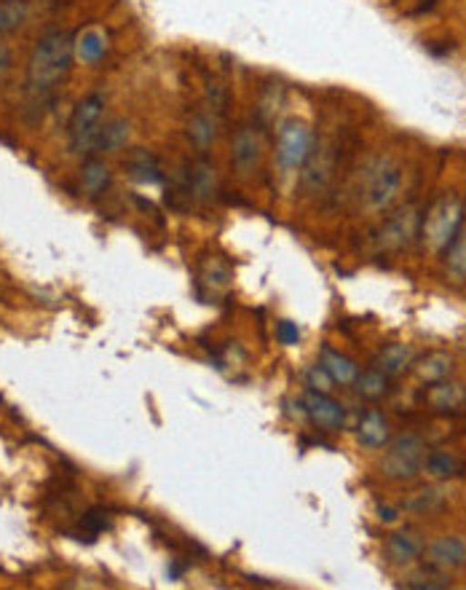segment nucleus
<instances>
[{"label":"nucleus","mask_w":466,"mask_h":590,"mask_svg":"<svg viewBox=\"0 0 466 590\" xmlns=\"http://www.w3.org/2000/svg\"><path fill=\"white\" fill-rule=\"evenodd\" d=\"M402 167L391 158H378L373 167H368L362 201L368 212H389L402 191Z\"/></svg>","instance_id":"4"},{"label":"nucleus","mask_w":466,"mask_h":590,"mask_svg":"<svg viewBox=\"0 0 466 590\" xmlns=\"http://www.w3.org/2000/svg\"><path fill=\"white\" fill-rule=\"evenodd\" d=\"M423 550H426V542L420 540L419 534H413V532H394L383 542V555L394 566H410V564H416V561H420Z\"/></svg>","instance_id":"14"},{"label":"nucleus","mask_w":466,"mask_h":590,"mask_svg":"<svg viewBox=\"0 0 466 590\" xmlns=\"http://www.w3.org/2000/svg\"><path fill=\"white\" fill-rule=\"evenodd\" d=\"M420 231V215L413 204L400 207L397 212H391L373 234V242L378 249H402V247L413 245V239Z\"/></svg>","instance_id":"8"},{"label":"nucleus","mask_w":466,"mask_h":590,"mask_svg":"<svg viewBox=\"0 0 466 590\" xmlns=\"http://www.w3.org/2000/svg\"><path fill=\"white\" fill-rule=\"evenodd\" d=\"M76 56V41L65 30H51L46 33L27 59V95L33 99H46L70 73Z\"/></svg>","instance_id":"1"},{"label":"nucleus","mask_w":466,"mask_h":590,"mask_svg":"<svg viewBox=\"0 0 466 590\" xmlns=\"http://www.w3.org/2000/svg\"><path fill=\"white\" fill-rule=\"evenodd\" d=\"M420 473H426L429 478H437V481L459 478L461 475V459L451 451H426Z\"/></svg>","instance_id":"23"},{"label":"nucleus","mask_w":466,"mask_h":590,"mask_svg":"<svg viewBox=\"0 0 466 590\" xmlns=\"http://www.w3.org/2000/svg\"><path fill=\"white\" fill-rule=\"evenodd\" d=\"M76 51H78V56L84 59V62H96L102 54H105V36L99 33V30H86L84 36H81V41L76 44Z\"/></svg>","instance_id":"30"},{"label":"nucleus","mask_w":466,"mask_h":590,"mask_svg":"<svg viewBox=\"0 0 466 590\" xmlns=\"http://www.w3.org/2000/svg\"><path fill=\"white\" fill-rule=\"evenodd\" d=\"M397 518H400V513H397L394 507H389V504H380V507H378V521H380V524H397Z\"/></svg>","instance_id":"35"},{"label":"nucleus","mask_w":466,"mask_h":590,"mask_svg":"<svg viewBox=\"0 0 466 590\" xmlns=\"http://www.w3.org/2000/svg\"><path fill=\"white\" fill-rule=\"evenodd\" d=\"M413 371H416L419 381H423V384L445 381L453 373V357L445 354V351H429L423 357H416Z\"/></svg>","instance_id":"19"},{"label":"nucleus","mask_w":466,"mask_h":590,"mask_svg":"<svg viewBox=\"0 0 466 590\" xmlns=\"http://www.w3.org/2000/svg\"><path fill=\"white\" fill-rule=\"evenodd\" d=\"M124 169L129 172V178L132 180H137V183H161V164H158V158L150 153V150H145V148H135V150H129V156L124 158Z\"/></svg>","instance_id":"18"},{"label":"nucleus","mask_w":466,"mask_h":590,"mask_svg":"<svg viewBox=\"0 0 466 590\" xmlns=\"http://www.w3.org/2000/svg\"><path fill=\"white\" fill-rule=\"evenodd\" d=\"M357 441L362 448L368 451H380L386 448L389 441H391V430H389V419L378 411V408H370L360 424H357Z\"/></svg>","instance_id":"15"},{"label":"nucleus","mask_w":466,"mask_h":590,"mask_svg":"<svg viewBox=\"0 0 466 590\" xmlns=\"http://www.w3.org/2000/svg\"><path fill=\"white\" fill-rule=\"evenodd\" d=\"M442 255H445V269H448V274H451L456 282H464L466 280V223L464 229L459 231V237L451 242V247H448Z\"/></svg>","instance_id":"29"},{"label":"nucleus","mask_w":466,"mask_h":590,"mask_svg":"<svg viewBox=\"0 0 466 590\" xmlns=\"http://www.w3.org/2000/svg\"><path fill=\"white\" fill-rule=\"evenodd\" d=\"M426 442L416 432H402L391 438L386 445V453L380 459V475L394 483H405L420 475L423 456H426Z\"/></svg>","instance_id":"3"},{"label":"nucleus","mask_w":466,"mask_h":590,"mask_svg":"<svg viewBox=\"0 0 466 590\" xmlns=\"http://www.w3.org/2000/svg\"><path fill=\"white\" fill-rule=\"evenodd\" d=\"M416 362V349L408 344H389L383 346L373 360V368L383 371L389 379H397L402 373H408Z\"/></svg>","instance_id":"16"},{"label":"nucleus","mask_w":466,"mask_h":590,"mask_svg":"<svg viewBox=\"0 0 466 590\" xmlns=\"http://www.w3.org/2000/svg\"><path fill=\"white\" fill-rule=\"evenodd\" d=\"M429 411L442 413V416H456L466 411V387L456 384V381H437V384H426V394H423Z\"/></svg>","instance_id":"11"},{"label":"nucleus","mask_w":466,"mask_h":590,"mask_svg":"<svg viewBox=\"0 0 466 590\" xmlns=\"http://www.w3.org/2000/svg\"><path fill=\"white\" fill-rule=\"evenodd\" d=\"M8 70H11V49L5 44H0V84L8 76Z\"/></svg>","instance_id":"34"},{"label":"nucleus","mask_w":466,"mask_h":590,"mask_svg":"<svg viewBox=\"0 0 466 590\" xmlns=\"http://www.w3.org/2000/svg\"><path fill=\"white\" fill-rule=\"evenodd\" d=\"M389 376L378 368H368V371H360L357 381H354V390L362 400H370V402H378L389 394Z\"/></svg>","instance_id":"28"},{"label":"nucleus","mask_w":466,"mask_h":590,"mask_svg":"<svg viewBox=\"0 0 466 590\" xmlns=\"http://www.w3.org/2000/svg\"><path fill=\"white\" fill-rule=\"evenodd\" d=\"M187 197L196 204H212L218 198V169L209 158H196L187 175Z\"/></svg>","instance_id":"13"},{"label":"nucleus","mask_w":466,"mask_h":590,"mask_svg":"<svg viewBox=\"0 0 466 590\" xmlns=\"http://www.w3.org/2000/svg\"><path fill=\"white\" fill-rule=\"evenodd\" d=\"M129 135H132L129 121H124V118H113V121H107L105 127H99L92 153H118V150L127 148Z\"/></svg>","instance_id":"21"},{"label":"nucleus","mask_w":466,"mask_h":590,"mask_svg":"<svg viewBox=\"0 0 466 590\" xmlns=\"http://www.w3.org/2000/svg\"><path fill=\"white\" fill-rule=\"evenodd\" d=\"M311 148H314V135H311L306 121H300V118L281 121L279 132H277V164L284 175L300 172Z\"/></svg>","instance_id":"5"},{"label":"nucleus","mask_w":466,"mask_h":590,"mask_svg":"<svg viewBox=\"0 0 466 590\" xmlns=\"http://www.w3.org/2000/svg\"><path fill=\"white\" fill-rule=\"evenodd\" d=\"M445 493L442 489H437V486H429V489H420V492H413L405 502H402V507H405V513H416V515H434V513H440L442 507H445Z\"/></svg>","instance_id":"26"},{"label":"nucleus","mask_w":466,"mask_h":590,"mask_svg":"<svg viewBox=\"0 0 466 590\" xmlns=\"http://www.w3.org/2000/svg\"><path fill=\"white\" fill-rule=\"evenodd\" d=\"M198 280H201V285L209 288L212 293H226V290L231 288L233 274L226 260H220V258H207V260L201 263Z\"/></svg>","instance_id":"25"},{"label":"nucleus","mask_w":466,"mask_h":590,"mask_svg":"<svg viewBox=\"0 0 466 590\" xmlns=\"http://www.w3.org/2000/svg\"><path fill=\"white\" fill-rule=\"evenodd\" d=\"M107 526H110V521H107V515H105L102 510H89V513L81 518V534L89 542H92L96 534H102ZM84 537H81V540H84Z\"/></svg>","instance_id":"31"},{"label":"nucleus","mask_w":466,"mask_h":590,"mask_svg":"<svg viewBox=\"0 0 466 590\" xmlns=\"http://www.w3.org/2000/svg\"><path fill=\"white\" fill-rule=\"evenodd\" d=\"M402 588H410V590H448L453 588V580H451V575L448 572H442V569H437V566H431V564H426L423 569H416V572H410L405 580H402Z\"/></svg>","instance_id":"24"},{"label":"nucleus","mask_w":466,"mask_h":590,"mask_svg":"<svg viewBox=\"0 0 466 590\" xmlns=\"http://www.w3.org/2000/svg\"><path fill=\"white\" fill-rule=\"evenodd\" d=\"M113 183V172L105 161L89 158L81 169V191L86 198H99Z\"/></svg>","instance_id":"22"},{"label":"nucleus","mask_w":466,"mask_h":590,"mask_svg":"<svg viewBox=\"0 0 466 590\" xmlns=\"http://www.w3.org/2000/svg\"><path fill=\"white\" fill-rule=\"evenodd\" d=\"M335 387V381H332V376L327 373L325 368L317 362V365H311L309 371H306V390H317V392H329Z\"/></svg>","instance_id":"32"},{"label":"nucleus","mask_w":466,"mask_h":590,"mask_svg":"<svg viewBox=\"0 0 466 590\" xmlns=\"http://www.w3.org/2000/svg\"><path fill=\"white\" fill-rule=\"evenodd\" d=\"M187 140L198 153H207L218 140V118L212 113H204V110L193 113L187 121Z\"/></svg>","instance_id":"20"},{"label":"nucleus","mask_w":466,"mask_h":590,"mask_svg":"<svg viewBox=\"0 0 466 590\" xmlns=\"http://www.w3.org/2000/svg\"><path fill=\"white\" fill-rule=\"evenodd\" d=\"M266 156V143L258 127L241 124L231 137V169L238 180H249L260 172Z\"/></svg>","instance_id":"7"},{"label":"nucleus","mask_w":466,"mask_h":590,"mask_svg":"<svg viewBox=\"0 0 466 590\" xmlns=\"http://www.w3.org/2000/svg\"><path fill=\"white\" fill-rule=\"evenodd\" d=\"M319 365L332 376V381L340 384V387H354V381H357V376H360V365H357L351 357H346L343 351L332 349V346H322V351H319Z\"/></svg>","instance_id":"17"},{"label":"nucleus","mask_w":466,"mask_h":590,"mask_svg":"<svg viewBox=\"0 0 466 590\" xmlns=\"http://www.w3.org/2000/svg\"><path fill=\"white\" fill-rule=\"evenodd\" d=\"M303 411L319 432H340L346 427V405H340L335 397H329V392L306 390Z\"/></svg>","instance_id":"10"},{"label":"nucleus","mask_w":466,"mask_h":590,"mask_svg":"<svg viewBox=\"0 0 466 590\" xmlns=\"http://www.w3.org/2000/svg\"><path fill=\"white\" fill-rule=\"evenodd\" d=\"M423 555H426V564H431L442 572L464 569L466 542L461 537H437L431 544H426Z\"/></svg>","instance_id":"12"},{"label":"nucleus","mask_w":466,"mask_h":590,"mask_svg":"<svg viewBox=\"0 0 466 590\" xmlns=\"http://www.w3.org/2000/svg\"><path fill=\"white\" fill-rule=\"evenodd\" d=\"M102 110H105V97L102 95H89L84 97L73 116H70V124H67V140H70V150L76 156H89L96 140V132H99V121H102Z\"/></svg>","instance_id":"6"},{"label":"nucleus","mask_w":466,"mask_h":590,"mask_svg":"<svg viewBox=\"0 0 466 590\" xmlns=\"http://www.w3.org/2000/svg\"><path fill=\"white\" fill-rule=\"evenodd\" d=\"M464 198L456 197V194H445V197H440L426 209V215H420V242L429 247L431 252L442 255L451 247V242L459 237V231L464 229Z\"/></svg>","instance_id":"2"},{"label":"nucleus","mask_w":466,"mask_h":590,"mask_svg":"<svg viewBox=\"0 0 466 590\" xmlns=\"http://www.w3.org/2000/svg\"><path fill=\"white\" fill-rule=\"evenodd\" d=\"M30 16L27 0H0V41L14 36Z\"/></svg>","instance_id":"27"},{"label":"nucleus","mask_w":466,"mask_h":590,"mask_svg":"<svg viewBox=\"0 0 466 590\" xmlns=\"http://www.w3.org/2000/svg\"><path fill=\"white\" fill-rule=\"evenodd\" d=\"M298 175H300V188L306 194H322L335 175V146L314 140V148Z\"/></svg>","instance_id":"9"},{"label":"nucleus","mask_w":466,"mask_h":590,"mask_svg":"<svg viewBox=\"0 0 466 590\" xmlns=\"http://www.w3.org/2000/svg\"><path fill=\"white\" fill-rule=\"evenodd\" d=\"M277 339H279V344H284V346L300 344V331H298V325H295V322H289V320H281L279 325H277Z\"/></svg>","instance_id":"33"}]
</instances>
